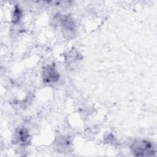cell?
<instances>
[{
	"mask_svg": "<svg viewBox=\"0 0 157 157\" xmlns=\"http://www.w3.org/2000/svg\"><path fill=\"white\" fill-rule=\"evenodd\" d=\"M14 138L15 142H17L21 145H26L29 142L30 135L26 129L21 128L16 131Z\"/></svg>",
	"mask_w": 157,
	"mask_h": 157,
	"instance_id": "3957f363",
	"label": "cell"
},
{
	"mask_svg": "<svg viewBox=\"0 0 157 157\" xmlns=\"http://www.w3.org/2000/svg\"><path fill=\"white\" fill-rule=\"evenodd\" d=\"M21 15V13L20 9L17 7H16V8L15 9L13 15V21L14 22L17 21L20 18Z\"/></svg>",
	"mask_w": 157,
	"mask_h": 157,
	"instance_id": "5b68a950",
	"label": "cell"
},
{
	"mask_svg": "<svg viewBox=\"0 0 157 157\" xmlns=\"http://www.w3.org/2000/svg\"><path fill=\"white\" fill-rule=\"evenodd\" d=\"M131 150L134 155L137 156H153L155 153L153 144L147 140H136L132 144Z\"/></svg>",
	"mask_w": 157,
	"mask_h": 157,
	"instance_id": "6da1fadb",
	"label": "cell"
},
{
	"mask_svg": "<svg viewBox=\"0 0 157 157\" xmlns=\"http://www.w3.org/2000/svg\"><path fill=\"white\" fill-rule=\"evenodd\" d=\"M42 77L45 82L51 83L57 81L59 77V75L53 66H47L43 69Z\"/></svg>",
	"mask_w": 157,
	"mask_h": 157,
	"instance_id": "7a4b0ae2",
	"label": "cell"
},
{
	"mask_svg": "<svg viewBox=\"0 0 157 157\" xmlns=\"http://www.w3.org/2000/svg\"><path fill=\"white\" fill-rule=\"evenodd\" d=\"M61 25L65 32L69 34L74 33L75 31V23L72 19L68 16H64L61 18Z\"/></svg>",
	"mask_w": 157,
	"mask_h": 157,
	"instance_id": "277c9868",
	"label": "cell"
}]
</instances>
